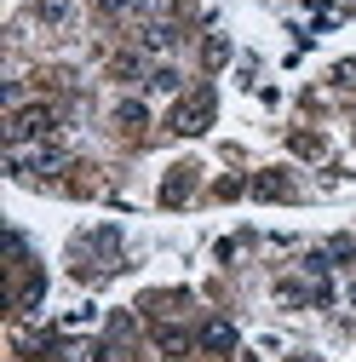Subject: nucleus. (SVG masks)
Masks as SVG:
<instances>
[{"instance_id": "obj_1", "label": "nucleus", "mask_w": 356, "mask_h": 362, "mask_svg": "<svg viewBox=\"0 0 356 362\" xmlns=\"http://www.w3.org/2000/svg\"><path fill=\"white\" fill-rule=\"evenodd\" d=\"M6 132L23 144V139H40V132H52V110H18L12 121H6Z\"/></svg>"}, {"instance_id": "obj_2", "label": "nucleus", "mask_w": 356, "mask_h": 362, "mask_svg": "<svg viewBox=\"0 0 356 362\" xmlns=\"http://www.w3.org/2000/svg\"><path fill=\"white\" fill-rule=\"evenodd\" d=\"M207 121H213V93H201V98H190V104H178V115H172L178 132H201Z\"/></svg>"}, {"instance_id": "obj_3", "label": "nucleus", "mask_w": 356, "mask_h": 362, "mask_svg": "<svg viewBox=\"0 0 356 362\" xmlns=\"http://www.w3.org/2000/svg\"><path fill=\"white\" fill-rule=\"evenodd\" d=\"M201 345H207V351H230V345H236V328H225V322H213V328L201 334Z\"/></svg>"}, {"instance_id": "obj_4", "label": "nucleus", "mask_w": 356, "mask_h": 362, "mask_svg": "<svg viewBox=\"0 0 356 362\" xmlns=\"http://www.w3.org/2000/svg\"><path fill=\"white\" fill-rule=\"evenodd\" d=\"M253 196H264V202H276V196H287V173H264Z\"/></svg>"}]
</instances>
